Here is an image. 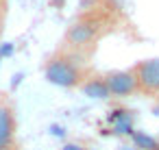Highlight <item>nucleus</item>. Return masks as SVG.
I'll return each mask as SVG.
<instances>
[{"instance_id": "20e7f679", "label": "nucleus", "mask_w": 159, "mask_h": 150, "mask_svg": "<svg viewBox=\"0 0 159 150\" xmlns=\"http://www.w3.org/2000/svg\"><path fill=\"white\" fill-rule=\"evenodd\" d=\"M102 81L107 85V91H109V98H129V96H135L137 94V83H135V76L129 70H111V72H105L102 74Z\"/></svg>"}, {"instance_id": "423d86ee", "label": "nucleus", "mask_w": 159, "mask_h": 150, "mask_svg": "<svg viewBox=\"0 0 159 150\" xmlns=\"http://www.w3.org/2000/svg\"><path fill=\"white\" fill-rule=\"evenodd\" d=\"M81 91L89 98H109V91H107V85L102 81V74L100 76H89L83 85H81Z\"/></svg>"}, {"instance_id": "6e6552de", "label": "nucleus", "mask_w": 159, "mask_h": 150, "mask_svg": "<svg viewBox=\"0 0 159 150\" xmlns=\"http://www.w3.org/2000/svg\"><path fill=\"white\" fill-rule=\"evenodd\" d=\"M157 98H159V96H157Z\"/></svg>"}, {"instance_id": "7ed1b4c3", "label": "nucleus", "mask_w": 159, "mask_h": 150, "mask_svg": "<svg viewBox=\"0 0 159 150\" xmlns=\"http://www.w3.org/2000/svg\"><path fill=\"white\" fill-rule=\"evenodd\" d=\"M135 83H137V94L144 96H159V57L152 59H142L131 68Z\"/></svg>"}, {"instance_id": "f257e3e1", "label": "nucleus", "mask_w": 159, "mask_h": 150, "mask_svg": "<svg viewBox=\"0 0 159 150\" xmlns=\"http://www.w3.org/2000/svg\"><path fill=\"white\" fill-rule=\"evenodd\" d=\"M116 13L111 11V7L107 9H92L83 15H79L66 31L63 35V50H72V52H79L83 57H87L96 44L109 35V31L113 29V18Z\"/></svg>"}, {"instance_id": "0eeeda50", "label": "nucleus", "mask_w": 159, "mask_h": 150, "mask_svg": "<svg viewBox=\"0 0 159 150\" xmlns=\"http://www.w3.org/2000/svg\"><path fill=\"white\" fill-rule=\"evenodd\" d=\"M11 50H13V46H11V44H2V46H0V57H9V55H11Z\"/></svg>"}, {"instance_id": "f03ea898", "label": "nucleus", "mask_w": 159, "mask_h": 150, "mask_svg": "<svg viewBox=\"0 0 159 150\" xmlns=\"http://www.w3.org/2000/svg\"><path fill=\"white\" fill-rule=\"evenodd\" d=\"M87 57L72 52V50H61L55 57H50L44 65V76L48 83L63 87V89H74L81 87L92 74H87Z\"/></svg>"}, {"instance_id": "39448f33", "label": "nucleus", "mask_w": 159, "mask_h": 150, "mask_svg": "<svg viewBox=\"0 0 159 150\" xmlns=\"http://www.w3.org/2000/svg\"><path fill=\"white\" fill-rule=\"evenodd\" d=\"M16 113L11 104H0V150H11L16 139Z\"/></svg>"}]
</instances>
